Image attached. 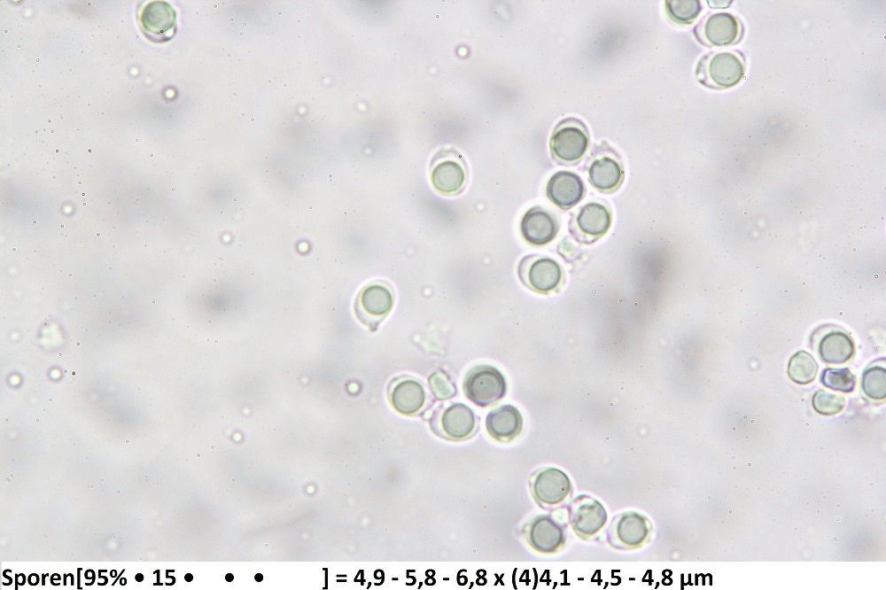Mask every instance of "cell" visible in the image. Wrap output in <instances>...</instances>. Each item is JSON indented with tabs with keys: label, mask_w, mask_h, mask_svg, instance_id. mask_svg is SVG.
<instances>
[{
	"label": "cell",
	"mask_w": 886,
	"mask_h": 590,
	"mask_svg": "<svg viewBox=\"0 0 886 590\" xmlns=\"http://www.w3.org/2000/svg\"><path fill=\"white\" fill-rule=\"evenodd\" d=\"M555 216L540 206L532 207L522 217L520 231L532 245L541 246L551 242L557 234Z\"/></svg>",
	"instance_id": "7c38bea8"
},
{
	"label": "cell",
	"mask_w": 886,
	"mask_h": 590,
	"mask_svg": "<svg viewBox=\"0 0 886 590\" xmlns=\"http://www.w3.org/2000/svg\"><path fill=\"white\" fill-rule=\"evenodd\" d=\"M462 387L465 396L482 408L495 404L503 398L507 391L502 374L489 365L472 368L466 374Z\"/></svg>",
	"instance_id": "3957f363"
},
{
	"label": "cell",
	"mask_w": 886,
	"mask_h": 590,
	"mask_svg": "<svg viewBox=\"0 0 886 590\" xmlns=\"http://www.w3.org/2000/svg\"><path fill=\"white\" fill-rule=\"evenodd\" d=\"M143 32L151 41L161 43L171 39L176 27L175 12L163 1L150 2L139 14Z\"/></svg>",
	"instance_id": "9c48e42d"
},
{
	"label": "cell",
	"mask_w": 886,
	"mask_h": 590,
	"mask_svg": "<svg viewBox=\"0 0 886 590\" xmlns=\"http://www.w3.org/2000/svg\"><path fill=\"white\" fill-rule=\"evenodd\" d=\"M112 268H112L111 266H109L108 269H109V270H111Z\"/></svg>",
	"instance_id": "d6a6232c"
},
{
	"label": "cell",
	"mask_w": 886,
	"mask_h": 590,
	"mask_svg": "<svg viewBox=\"0 0 886 590\" xmlns=\"http://www.w3.org/2000/svg\"><path fill=\"white\" fill-rule=\"evenodd\" d=\"M85 331H86V332H89V329H85Z\"/></svg>",
	"instance_id": "836d02e7"
},
{
	"label": "cell",
	"mask_w": 886,
	"mask_h": 590,
	"mask_svg": "<svg viewBox=\"0 0 886 590\" xmlns=\"http://www.w3.org/2000/svg\"><path fill=\"white\" fill-rule=\"evenodd\" d=\"M745 71L741 54L724 51L703 56L696 69L697 80L711 89H727L736 85Z\"/></svg>",
	"instance_id": "6da1fadb"
},
{
	"label": "cell",
	"mask_w": 886,
	"mask_h": 590,
	"mask_svg": "<svg viewBox=\"0 0 886 590\" xmlns=\"http://www.w3.org/2000/svg\"><path fill=\"white\" fill-rule=\"evenodd\" d=\"M429 423L431 431L440 438L462 441L476 431V416L470 407L460 402L439 405L431 414Z\"/></svg>",
	"instance_id": "7a4b0ae2"
},
{
	"label": "cell",
	"mask_w": 886,
	"mask_h": 590,
	"mask_svg": "<svg viewBox=\"0 0 886 590\" xmlns=\"http://www.w3.org/2000/svg\"><path fill=\"white\" fill-rule=\"evenodd\" d=\"M861 387L863 392L874 400H883L886 397V370L881 366L867 368L862 375Z\"/></svg>",
	"instance_id": "603a6c76"
},
{
	"label": "cell",
	"mask_w": 886,
	"mask_h": 590,
	"mask_svg": "<svg viewBox=\"0 0 886 590\" xmlns=\"http://www.w3.org/2000/svg\"><path fill=\"white\" fill-rule=\"evenodd\" d=\"M565 540L564 527L551 516H537L528 524L527 541L539 553H556L563 547Z\"/></svg>",
	"instance_id": "30bf717a"
},
{
	"label": "cell",
	"mask_w": 886,
	"mask_h": 590,
	"mask_svg": "<svg viewBox=\"0 0 886 590\" xmlns=\"http://www.w3.org/2000/svg\"><path fill=\"white\" fill-rule=\"evenodd\" d=\"M388 397L392 408L403 415H415L424 408L426 392L423 384L413 378H403L389 388Z\"/></svg>",
	"instance_id": "9a60e30c"
},
{
	"label": "cell",
	"mask_w": 886,
	"mask_h": 590,
	"mask_svg": "<svg viewBox=\"0 0 886 590\" xmlns=\"http://www.w3.org/2000/svg\"><path fill=\"white\" fill-rule=\"evenodd\" d=\"M486 428L493 439L501 443H507L520 434L523 428V417L514 406L501 405L487 414Z\"/></svg>",
	"instance_id": "2e32d148"
},
{
	"label": "cell",
	"mask_w": 886,
	"mask_h": 590,
	"mask_svg": "<svg viewBox=\"0 0 886 590\" xmlns=\"http://www.w3.org/2000/svg\"><path fill=\"white\" fill-rule=\"evenodd\" d=\"M818 369L819 366L812 355L802 350L791 356L788 366V375L793 382L807 384L815 379Z\"/></svg>",
	"instance_id": "44dd1931"
},
{
	"label": "cell",
	"mask_w": 886,
	"mask_h": 590,
	"mask_svg": "<svg viewBox=\"0 0 886 590\" xmlns=\"http://www.w3.org/2000/svg\"><path fill=\"white\" fill-rule=\"evenodd\" d=\"M611 225V213L601 203L590 202L582 206L576 217V228L583 242L602 237Z\"/></svg>",
	"instance_id": "ac0fdd59"
},
{
	"label": "cell",
	"mask_w": 886,
	"mask_h": 590,
	"mask_svg": "<svg viewBox=\"0 0 886 590\" xmlns=\"http://www.w3.org/2000/svg\"><path fill=\"white\" fill-rule=\"evenodd\" d=\"M588 146V136L584 127L563 123L553 133L550 149L553 156L563 162L571 163L582 158Z\"/></svg>",
	"instance_id": "8fae6325"
},
{
	"label": "cell",
	"mask_w": 886,
	"mask_h": 590,
	"mask_svg": "<svg viewBox=\"0 0 886 590\" xmlns=\"http://www.w3.org/2000/svg\"><path fill=\"white\" fill-rule=\"evenodd\" d=\"M519 276L532 289L540 293L554 290L562 279L559 264L553 259L539 257L527 267L520 265Z\"/></svg>",
	"instance_id": "4fadbf2b"
},
{
	"label": "cell",
	"mask_w": 886,
	"mask_h": 590,
	"mask_svg": "<svg viewBox=\"0 0 886 590\" xmlns=\"http://www.w3.org/2000/svg\"><path fill=\"white\" fill-rule=\"evenodd\" d=\"M812 404L818 414L834 415L843 410L845 406V399L842 395L820 389L813 394Z\"/></svg>",
	"instance_id": "d4e9b609"
},
{
	"label": "cell",
	"mask_w": 886,
	"mask_h": 590,
	"mask_svg": "<svg viewBox=\"0 0 886 590\" xmlns=\"http://www.w3.org/2000/svg\"><path fill=\"white\" fill-rule=\"evenodd\" d=\"M143 579H144V576L141 573L136 574V581L140 582V581H143Z\"/></svg>",
	"instance_id": "f546056e"
},
{
	"label": "cell",
	"mask_w": 886,
	"mask_h": 590,
	"mask_svg": "<svg viewBox=\"0 0 886 590\" xmlns=\"http://www.w3.org/2000/svg\"><path fill=\"white\" fill-rule=\"evenodd\" d=\"M573 532L582 540L595 537L606 524L607 511L602 504L585 494L577 496L567 507Z\"/></svg>",
	"instance_id": "8992f818"
},
{
	"label": "cell",
	"mask_w": 886,
	"mask_h": 590,
	"mask_svg": "<svg viewBox=\"0 0 886 590\" xmlns=\"http://www.w3.org/2000/svg\"><path fill=\"white\" fill-rule=\"evenodd\" d=\"M585 186L580 177L570 171L555 173L548 182L547 194L557 206L567 210L583 198Z\"/></svg>",
	"instance_id": "5bb4252c"
},
{
	"label": "cell",
	"mask_w": 886,
	"mask_h": 590,
	"mask_svg": "<svg viewBox=\"0 0 886 590\" xmlns=\"http://www.w3.org/2000/svg\"><path fill=\"white\" fill-rule=\"evenodd\" d=\"M428 382L433 395L439 400H446L455 395V385L445 373H432L429 377Z\"/></svg>",
	"instance_id": "484cf974"
},
{
	"label": "cell",
	"mask_w": 886,
	"mask_h": 590,
	"mask_svg": "<svg viewBox=\"0 0 886 590\" xmlns=\"http://www.w3.org/2000/svg\"><path fill=\"white\" fill-rule=\"evenodd\" d=\"M529 484L535 501L544 508L563 502L571 492L569 477L563 470L552 467L534 472Z\"/></svg>",
	"instance_id": "52a82bcc"
},
{
	"label": "cell",
	"mask_w": 886,
	"mask_h": 590,
	"mask_svg": "<svg viewBox=\"0 0 886 590\" xmlns=\"http://www.w3.org/2000/svg\"><path fill=\"white\" fill-rule=\"evenodd\" d=\"M254 578L256 581H261L263 579V576L260 573H257Z\"/></svg>",
	"instance_id": "4316f807"
},
{
	"label": "cell",
	"mask_w": 886,
	"mask_h": 590,
	"mask_svg": "<svg viewBox=\"0 0 886 590\" xmlns=\"http://www.w3.org/2000/svg\"><path fill=\"white\" fill-rule=\"evenodd\" d=\"M702 39L711 45L726 46L742 35V24L734 15L719 12L709 16L700 29Z\"/></svg>",
	"instance_id": "e0dca14e"
},
{
	"label": "cell",
	"mask_w": 886,
	"mask_h": 590,
	"mask_svg": "<svg viewBox=\"0 0 886 590\" xmlns=\"http://www.w3.org/2000/svg\"><path fill=\"white\" fill-rule=\"evenodd\" d=\"M441 150L431 163V181L441 194L450 196L459 193L465 185L467 170L458 152Z\"/></svg>",
	"instance_id": "ba28073f"
},
{
	"label": "cell",
	"mask_w": 886,
	"mask_h": 590,
	"mask_svg": "<svg viewBox=\"0 0 886 590\" xmlns=\"http://www.w3.org/2000/svg\"><path fill=\"white\" fill-rule=\"evenodd\" d=\"M75 374H76V372H75V371H73V372H72V375H75Z\"/></svg>",
	"instance_id": "1f68e13d"
},
{
	"label": "cell",
	"mask_w": 886,
	"mask_h": 590,
	"mask_svg": "<svg viewBox=\"0 0 886 590\" xmlns=\"http://www.w3.org/2000/svg\"><path fill=\"white\" fill-rule=\"evenodd\" d=\"M820 380L824 386L846 393L851 392L856 384V377L848 368L824 369L820 373Z\"/></svg>",
	"instance_id": "7402d4cb"
},
{
	"label": "cell",
	"mask_w": 886,
	"mask_h": 590,
	"mask_svg": "<svg viewBox=\"0 0 886 590\" xmlns=\"http://www.w3.org/2000/svg\"><path fill=\"white\" fill-rule=\"evenodd\" d=\"M152 304H155V303H156V301H155V300H152Z\"/></svg>",
	"instance_id": "4dcf8cb0"
},
{
	"label": "cell",
	"mask_w": 886,
	"mask_h": 590,
	"mask_svg": "<svg viewBox=\"0 0 886 590\" xmlns=\"http://www.w3.org/2000/svg\"><path fill=\"white\" fill-rule=\"evenodd\" d=\"M651 532L652 525L646 516L628 511L612 519L607 531V540L616 549L631 550L648 542Z\"/></svg>",
	"instance_id": "277c9868"
},
{
	"label": "cell",
	"mask_w": 886,
	"mask_h": 590,
	"mask_svg": "<svg viewBox=\"0 0 886 590\" xmlns=\"http://www.w3.org/2000/svg\"><path fill=\"white\" fill-rule=\"evenodd\" d=\"M665 10L672 20L679 24H691L699 15L702 6L697 0H668Z\"/></svg>",
	"instance_id": "cb8c5ba5"
},
{
	"label": "cell",
	"mask_w": 886,
	"mask_h": 590,
	"mask_svg": "<svg viewBox=\"0 0 886 590\" xmlns=\"http://www.w3.org/2000/svg\"><path fill=\"white\" fill-rule=\"evenodd\" d=\"M852 339L842 331H832L825 335L819 344L821 360L829 364H843L854 354Z\"/></svg>",
	"instance_id": "ffe728a7"
},
{
	"label": "cell",
	"mask_w": 886,
	"mask_h": 590,
	"mask_svg": "<svg viewBox=\"0 0 886 590\" xmlns=\"http://www.w3.org/2000/svg\"><path fill=\"white\" fill-rule=\"evenodd\" d=\"M394 296L385 283L374 282L364 286L358 294L354 305L357 318L374 330L381 321L391 312Z\"/></svg>",
	"instance_id": "5b68a950"
},
{
	"label": "cell",
	"mask_w": 886,
	"mask_h": 590,
	"mask_svg": "<svg viewBox=\"0 0 886 590\" xmlns=\"http://www.w3.org/2000/svg\"><path fill=\"white\" fill-rule=\"evenodd\" d=\"M623 177L624 172L620 164L607 156L595 159L588 169L590 183L603 192L616 190L621 185Z\"/></svg>",
	"instance_id": "d6986e66"
},
{
	"label": "cell",
	"mask_w": 886,
	"mask_h": 590,
	"mask_svg": "<svg viewBox=\"0 0 886 590\" xmlns=\"http://www.w3.org/2000/svg\"><path fill=\"white\" fill-rule=\"evenodd\" d=\"M225 578H226V580H227V581H232V580H233V578H234V577H233V575H232V574H230V573H228V574H227V575L225 576Z\"/></svg>",
	"instance_id": "83f0119b"
},
{
	"label": "cell",
	"mask_w": 886,
	"mask_h": 590,
	"mask_svg": "<svg viewBox=\"0 0 886 590\" xmlns=\"http://www.w3.org/2000/svg\"><path fill=\"white\" fill-rule=\"evenodd\" d=\"M184 578H185V580H186V581H189V582H190V581H191V580H192V578H193V576H192V575H191L190 573H188V574H186V575H185V577H184Z\"/></svg>",
	"instance_id": "f1b7e54d"
}]
</instances>
